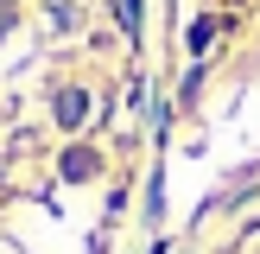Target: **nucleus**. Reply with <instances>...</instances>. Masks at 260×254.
<instances>
[{"instance_id":"nucleus-3","label":"nucleus","mask_w":260,"mask_h":254,"mask_svg":"<svg viewBox=\"0 0 260 254\" xmlns=\"http://www.w3.org/2000/svg\"><path fill=\"white\" fill-rule=\"evenodd\" d=\"M0 32H7V13H0Z\"/></svg>"},{"instance_id":"nucleus-1","label":"nucleus","mask_w":260,"mask_h":254,"mask_svg":"<svg viewBox=\"0 0 260 254\" xmlns=\"http://www.w3.org/2000/svg\"><path fill=\"white\" fill-rule=\"evenodd\" d=\"M83 114H89V96H83V89H63V96H57V121H63V127H76Z\"/></svg>"},{"instance_id":"nucleus-2","label":"nucleus","mask_w":260,"mask_h":254,"mask_svg":"<svg viewBox=\"0 0 260 254\" xmlns=\"http://www.w3.org/2000/svg\"><path fill=\"white\" fill-rule=\"evenodd\" d=\"M63 178H95V152H63Z\"/></svg>"}]
</instances>
